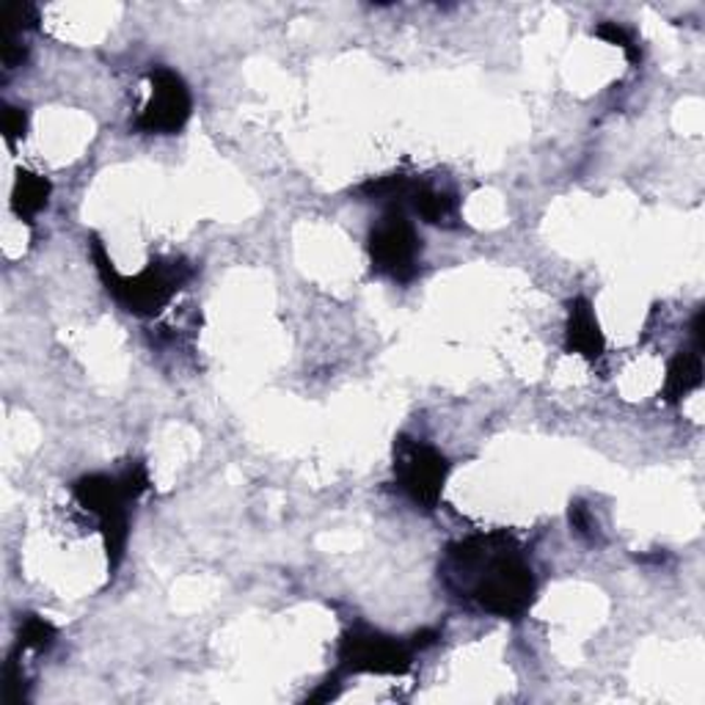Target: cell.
<instances>
[{
    "label": "cell",
    "mask_w": 705,
    "mask_h": 705,
    "mask_svg": "<svg viewBox=\"0 0 705 705\" xmlns=\"http://www.w3.org/2000/svg\"><path fill=\"white\" fill-rule=\"evenodd\" d=\"M0 59H3V66L7 69H17L25 61V44L20 39V34L3 28V44H0Z\"/></svg>",
    "instance_id": "ac0fdd59"
},
{
    "label": "cell",
    "mask_w": 705,
    "mask_h": 705,
    "mask_svg": "<svg viewBox=\"0 0 705 705\" xmlns=\"http://www.w3.org/2000/svg\"><path fill=\"white\" fill-rule=\"evenodd\" d=\"M0 20H3V28H7V30L23 34V30L37 28L39 9L34 7V3H12V7L3 9Z\"/></svg>",
    "instance_id": "5bb4252c"
},
{
    "label": "cell",
    "mask_w": 705,
    "mask_h": 705,
    "mask_svg": "<svg viewBox=\"0 0 705 705\" xmlns=\"http://www.w3.org/2000/svg\"><path fill=\"white\" fill-rule=\"evenodd\" d=\"M50 198V182L44 177L34 171H20L17 182H14L12 191V209L14 216L23 218V221H30L37 218L44 207H48Z\"/></svg>",
    "instance_id": "8fae6325"
},
{
    "label": "cell",
    "mask_w": 705,
    "mask_h": 705,
    "mask_svg": "<svg viewBox=\"0 0 705 705\" xmlns=\"http://www.w3.org/2000/svg\"><path fill=\"white\" fill-rule=\"evenodd\" d=\"M703 383V356L700 350H681L676 359L669 361L667 377H664V400L678 402L692 395Z\"/></svg>",
    "instance_id": "30bf717a"
},
{
    "label": "cell",
    "mask_w": 705,
    "mask_h": 705,
    "mask_svg": "<svg viewBox=\"0 0 705 705\" xmlns=\"http://www.w3.org/2000/svg\"><path fill=\"white\" fill-rule=\"evenodd\" d=\"M595 37L604 39V42H610V44H615V48H620L623 53L628 55V61H631V64H640V59H642L640 48H637V42H633L631 30L623 28L620 23H601L595 28Z\"/></svg>",
    "instance_id": "4fadbf2b"
},
{
    "label": "cell",
    "mask_w": 705,
    "mask_h": 705,
    "mask_svg": "<svg viewBox=\"0 0 705 705\" xmlns=\"http://www.w3.org/2000/svg\"><path fill=\"white\" fill-rule=\"evenodd\" d=\"M444 581L454 595L497 617H521L535 601L533 565L510 535H472L447 549Z\"/></svg>",
    "instance_id": "6da1fadb"
},
{
    "label": "cell",
    "mask_w": 705,
    "mask_h": 705,
    "mask_svg": "<svg viewBox=\"0 0 705 705\" xmlns=\"http://www.w3.org/2000/svg\"><path fill=\"white\" fill-rule=\"evenodd\" d=\"M438 640H441V633H438V628H422V631L413 633L411 651H425V648L436 645Z\"/></svg>",
    "instance_id": "ffe728a7"
},
{
    "label": "cell",
    "mask_w": 705,
    "mask_h": 705,
    "mask_svg": "<svg viewBox=\"0 0 705 705\" xmlns=\"http://www.w3.org/2000/svg\"><path fill=\"white\" fill-rule=\"evenodd\" d=\"M55 642V626L39 615H25L20 620L17 648L20 651H48Z\"/></svg>",
    "instance_id": "7c38bea8"
},
{
    "label": "cell",
    "mask_w": 705,
    "mask_h": 705,
    "mask_svg": "<svg viewBox=\"0 0 705 705\" xmlns=\"http://www.w3.org/2000/svg\"><path fill=\"white\" fill-rule=\"evenodd\" d=\"M75 502L86 510V513L100 518L102 540H105V551H108V565L116 571L125 560L127 535H130V524H127V508L130 499L121 490L119 477H108V474H89L80 477L73 488Z\"/></svg>",
    "instance_id": "3957f363"
},
{
    "label": "cell",
    "mask_w": 705,
    "mask_h": 705,
    "mask_svg": "<svg viewBox=\"0 0 705 705\" xmlns=\"http://www.w3.org/2000/svg\"><path fill=\"white\" fill-rule=\"evenodd\" d=\"M152 97L144 105V111L138 114L136 130L141 132H155V136H171L180 132L188 125L193 111L191 89L185 80L174 69L166 66H155L150 73Z\"/></svg>",
    "instance_id": "52a82bcc"
},
{
    "label": "cell",
    "mask_w": 705,
    "mask_h": 705,
    "mask_svg": "<svg viewBox=\"0 0 705 705\" xmlns=\"http://www.w3.org/2000/svg\"><path fill=\"white\" fill-rule=\"evenodd\" d=\"M395 474L402 493L416 508L436 510L447 483L449 461L431 444L400 436L395 444Z\"/></svg>",
    "instance_id": "5b68a950"
},
{
    "label": "cell",
    "mask_w": 705,
    "mask_h": 705,
    "mask_svg": "<svg viewBox=\"0 0 705 705\" xmlns=\"http://www.w3.org/2000/svg\"><path fill=\"white\" fill-rule=\"evenodd\" d=\"M336 694H339V687H336V678H334V681H325V687L317 689V692L309 697V703H329V700H334Z\"/></svg>",
    "instance_id": "44dd1931"
},
{
    "label": "cell",
    "mask_w": 705,
    "mask_h": 705,
    "mask_svg": "<svg viewBox=\"0 0 705 705\" xmlns=\"http://www.w3.org/2000/svg\"><path fill=\"white\" fill-rule=\"evenodd\" d=\"M565 347H568V352L585 356L587 361H598L604 356V331L598 325L595 309H592V304L587 298H574L568 304Z\"/></svg>",
    "instance_id": "ba28073f"
},
{
    "label": "cell",
    "mask_w": 705,
    "mask_h": 705,
    "mask_svg": "<svg viewBox=\"0 0 705 705\" xmlns=\"http://www.w3.org/2000/svg\"><path fill=\"white\" fill-rule=\"evenodd\" d=\"M91 257H94L97 273H100L102 284L125 306L127 311L141 317H152L185 287L188 281L193 279V265L185 259H155L146 265L141 273H136L132 279L116 273L114 262L105 254V245L100 238H91Z\"/></svg>",
    "instance_id": "7a4b0ae2"
},
{
    "label": "cell",
    "mask_w": 705,
    "mask_h": 705,
    "mask_svg": "<svg viewBox=\"0 0 705 705\" xmlns=\"http://www.w3.org/2000/svg\"><path fill=\"white\" fill-rule=\"evenodd\" d=\"M372 270L381 275L408 284L416 279L419 273V257H422V240H419L416 229L408 221L402 207H389V213L372 227L370 240Z\"/></svg>",
    "instance_id": "277c9868"
},
{
    "label": "cell",
    "mask_w": 705,
    "mask_h": 705,
    "mask_svg": "<svg viewBox=\"0 0 705 705\" xmlns=\"http://www.w3.org/2000/svg\"><path fill=\"white\" fill-rule=\"evenodd\" d=\"M3 697H7L9 705L23 703L25 697V676H23V667H20L17 662V651L9 656L7 669H3Z\"/></svg>",
    "instance_id": "9a60e30c"
},
{
    "label": "cell",
    "mask_w": 705,
    "mask_h": 705,
    "mask_svg": "<svg viewBox=\"0 0 705 705\" xmlns=\"http://www.w3.org/2000/svg\"><path fill=\"white\" fill-rule=\"evenodd\" d=\"M119 483L130 502H136L138 497H144L146 490H150V474H146L144 463H130V466L119 474Z\"/></svg>",
    "instance_id": "2e32d148"
},
{
    "label": "cell",
    "mask_w": 705,
    "mask_h": 705,
    "mask_svg": "<svg viewBox=\"0 0 705 705\" xmlns=\"http://www.w3.org/2000/svg\"><path fill=\"white\" fill-rule=\"evenodd\" d=\"M25 130H28L25 111L7 105V111H3V136H7L9 144H17L20 138H25Z\"/></svg>",
    "instance_id": "d6986e66"
},
{
    "label": "cell",
    "mask_w": 705,
    "mask_h": 705,
    "mask_svg": "<svg viewBox=\"0 0 705 705\" xmlns=\"http://www.w3.org/2000/svg\"><path fill=\"white\" fill-rule=\"evenodd\" d=\"M568 518H571V526H574V533L579 535V538L590 540V543L598 538V524L592 521L590 510H587L585 502H579V499H576V502H571Z\"/></svg>",
    "instance_id": "e0dca14e"
},
{
    "label": "cell",
    "mask_w": 705,
    "mask_h": 705,
    "mask_svg": "<svg viewBox=\"0 0 705 705\" xmlns=\"http://www.w3.org/2000/svg\"><path fill=\"white\" fill-rule=\"evenodd\" d=\"M406 204H411V209L425 223H433V227L452 229L461 221V209H458V198L447 191H438V188L427 185V182L411 180V188H408Z\"/></svg>",
    "instance_id": "9c48e42d"
},
{
    "label": "cell",
    "mask_w": 705,
    "mask_h": 705,
    "mask_svg": "<svg viewBox=\"0 0 705 705\" xmlns=\"http://www.w3.org/2000/svg\"><path fill=\"white\" fill-rule=\"evenodd\" d=\"M411 645H402L386 633L352 628L339 642V667L345 672L406 676L411 669Z\"/></svg>",
    "instance_id": "8992f818"
}]
</instances>
